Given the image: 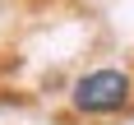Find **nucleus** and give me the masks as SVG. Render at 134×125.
<instances>
[{
	"label": "nucleus",
	"mask_w": 134,
	"mask_h": 125,
	"mask_svg": "<svg viewBox=\"0 0 134 125\" xmlns=\"http://www.w3.org/2000/svg\"><path fill=\"white\" fill-rule=\"evenodd\" d=\"M69 107L79 116H120V111L134 107V74L120 69V65L88 69L69 88Z\"/></svg>",
	"instance_id": "1"
}]
</instances>
